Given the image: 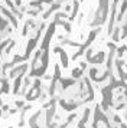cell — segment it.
Here are the masks:
<instances>
[{
  "label": "cell",
  "instance_id": "6da1fadb",
  "mask_svg": "<svg viewBox=\"0 0 127 128\" xmlns=\"http://www.w3.org/2000/svg\"><path fill=\"white\" fill-rule=\"evenodd\" d=\"M16 107L17 108H23V102L22 101H16Z\"/></svg>",
  "mask_w": 127,
  "mask_h": 128
},
{
  "label": "cell",
  "instance_id": "7a4b0ae2",
  "mask_svg": "<svg viewBox=\"0 0 127 128\" xmlns=\"http://www.w3.org/2000/svg\"><path fill=\"white\" fill-rule=\"evenodd\" d=\"M19 3H20V1H19V0H16V4H19Z\"/></svg>",
  "mask_w": 127,
  "mask_h": 128
}]
</instances>
